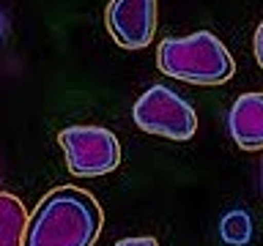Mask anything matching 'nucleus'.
Instances as JSON below:
<instances>
[{
    "mask_svg": "<svg viewBox=\"0 0 263 246\" xmlns=\"http://www.w3.org/2000/svg\"><path fill=\"white\" fill-rule=\"evenodd\" d=\"M104 227L96 197L80 186H55L28 216L22 246H93Z\"/></svg>",
    "mask_w": 263,
    "mask_h": 246,
    "instance_id": "1",
    "label": "nucleus"
},
{
    "mask_svg": "<svg viewBox=\"0 0 263 246\" xmlns=\"http://www.w3.org/2000/svg\"><path fill=\"white\" fill-rule=\"evenodd\" d=\"M156 69L189 85H222L236 74V60L219 36L197 30L184 38H162L156 47Z\"/></svg>",
    "mask_w": 263,
    "mask_h": 246,
    "instance_id": "2",
    "label": "nucleus"
},
{
    "mask_svg": "<svg viewBox=\"0 0 263 246\" xmlns=\"http://www.w3.org/2000/svg\"><path fill=\"white\" fill-rule=\"evenodd\" d=\"M58 145L66 156V167L77 178H99L121 164V142L115 131L96 123L66 126L58 134Z\"/></svg>",
    "mask_w": 263,
    "mask_h": 246,
    "instance_id": "3",
    "label": "nucleus"
},
{
    "mask_svg": "<svg viewBox=\"0 0 263 246\" xmlns=\"http://www.w3.org/2000/svg\"><path fill=\"white\" fill-rule=\"evenodd\" d=\"M132 120L137 123L140 131L156 134L164 139L186 142L197 131V112L195 107L184 101L176 90L167 85H154L132 107Z\"/></svg>",
    "mask_w": 263,
    "mask_h": 246,
    "instance_id": "4",
    "label": "nucleus"
},
{
    "mask_svg": "<svg viewBox=\"0 0 263 246\" xmlns=\"http://www.w3.org/2000/svg\"><path fill=\"white\" fill-rule=\"evenodd\" d=\"M104 25L121 49H145L156 36L159 3L156 0H110L104 8Z\"/></svg>",
    "mask_w": 263,
    "mask_h": 246,
    "instance_id": "5",
    "label": "nucleus"
},
{
    "mask_svg": "<svg viewBox=\"0 0 263 246\" xmlns=\"http://www.w3.org/2000/svg\"><path fill=\"white\" fill-rule=\"evenodd\" d=\"M228 131L241 151H263V93H241L228 112Z\"/></svg>",
    "mask_w": 263,
    "mask_h": 246,
    "instance_id": "6",
    "label": "nucleus"
},
{
    "mask_svg": "<svg viewBox=\"0 0 263 246\" xmlns=\"http://www.w3.org/2000/svg\"><path fill=\"white\" fill-rule=\"evenodd\" d=\"M28 216L30 213L20 197L0 192V246H22Z\"/></svg>",
    "mask_w": 263,
    "mask_h": 246,
    "instance_id": "7",
    "label": "nucleus"
},
{
    "mask_svg": "<svg viewBox=\"0 0 263 246\" xmlns=\"http://www.w3.org/2000/svg\"><path fill=\"white\" fill-rule=\"evenodd\" d=\"M219 235L230 246H244L252 238V221L244 211H230L219 221Z\"/></svg>",
    "mask_w": 263,
    "mask_h": 246,
    "instance_id": "8",
    "label": "nucleus"
},
{
    "mask_svg": "<svg viewBox=\"0 0 263 246\" xmlns=\"http://www.w3.org/2000/svg\"><path fill=\"white\" fill-rule=\"evenodd\" d=\"M115 246H159V243L151 235H137V238H121Z\"/></svg>",
    "mask_w": 263,
    "mask_h": 246,
    "instance_id": "9",
    "label": "nucleus"
},
{
    "mask_svg": "<svg viewBox=\"0 0 263 246\" xmlns=\"http://www.w3.org/2000/svg\"><path fill=\"white\" fill-rule=\"evenodd\" d=\"M252 47H255V60H258V66L263 69V22L258 25V30H255V41H252Z\"/></svg>",
    "mask_w": 263,
    "mask_h": 246,
    "instance_id": "10",
    "label": "nucleus"
},
{
    "mask_svg": "<svg viewBox=\"0 0 263 246\" xmlns=\"http://www.w3.org/2000/svg\"><path fill=\"white\" fill-rule=\"evenodd\" d=\"M3 30H6V19H3V14H0V36H3Z\"/></svg>",
    "mask_w": 263,
    "mask_h": 246,
    "instance_id": "11",
    "label": "nucleus"
},
{
    "mask_svg": "<svg viewBox=\"0 0 263 246\" xmlns=\"http://www.w3.org/2000/svg\"><path fill=\"white\" fill-rule=\"evenodd\" d=\"M260 192H263V161H260Z\"/></svg>",
    "mask_w": 263,
    "mask_h": 246,
    "instance_id": "12",
    "label": "nucleus"
}]
</instances>
